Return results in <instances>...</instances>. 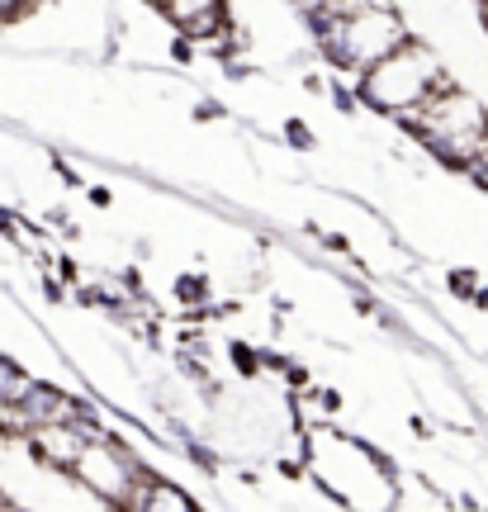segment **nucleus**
Instances as JSON below:
<instances>
[{
  "label": "nucleus",
  "mask_w": 488,
  "mask_h": 512,
  "mask_svg": "<svg viewBox=\"0 0 488 512\" xmlns=\"http://www.w3.org/2000/svg\"><path fill=\"white\" fill-rule=\"evenodd\" d=\"M451 72L446 62H441V53H436L432 43H422V38H403L394 53L380 57L375 67H365L361 76H356V95H361V110H375V114H389V119H398V114L408 110V105H417L422 95L432 91L441 76Z\"/></svg>",
  "instance_id": "f257e3e1"
},
{
  "label": "nucleus",
  "mask_w": 488,
  "mask_h": 512,
  "mask_svg": "<svg viewBox=\"0 0 488 512\" xmlns=\"http://www.w3.org/2000/svg\"><path fill=\"white\" fill-rule=\"evenodd\" d=\"M413 38V24L403 19L394 0L389 5H370L361 15H346L342 19V38H337V53H332V72H346V76H361L365 67H375L380 57H389L403 43Z\"/></svg>",
  "instance_id": "f03ea898"
},
{
  "label": "nucleus",
  "mask_w": 488,
  "mask_h": 512,
  "mask_svg": "<svg viewBox=\"0 0 488 512\" xmlns=\"http://www.w3.org/2000/svg\"><path fill=\"white\" fill-rule=\"evenodd\" d=\"M181 508H199L195 494H185L181 484H171V479H152V489H147V503L143 512H181Z\"/></svg>",
  "instance_id": "7ed1b4c3"
},
{
  "label": "nucleus",
  "mask_w": 488,
  "mask_h": 512,
  "mask_svg": "<svg viewBox=\"0 0 488 512\" xmlns=\"http://www.w3.org/2000/svg\"><path fill=\"white\" fill-rule=\"evenodd\" d=\"M176 304L181 309H204L209 304V275H199V271L176 275Z\"/></svg>",
  "instance_id": "20e7f679"
},
{
  "label": "nucleus",
  "mask_w": 488,
  "mask_h": 512,
  "mask_svg": "<svg viewBox=\"0 0 488 512\" xmlns=\"http://www.w3.org/2000/svg\"><path fill=\"white\" fill-rule=\"evenodd\" d=\"M223 5H228V0H162L157 10H162L166 24H176V29H181L185 19L204 15V10H223Z\"/></svg>",
  "instance_id": "39448f33"
},
{
  "label": "nucleus",
  "mask_w": 488,
  "mask_h": 512,
  "mask_svg": "<svg viewBox=\"0 0 488 512\" xmlns=\"http://www.w3.org/2000/svg\"><path fill=\"white\" fill-rule=\"evenodd\" d=\"M285 143H290L294 152H313L318 138H313V128H308L304 119H285Z\"/></svg>",
  "instance_id": "423d86ee"
},
{
  "label": "nucleus",
  "mask_w": 488,
  "mask_h": 512,
  "mask_svg": "<svg viewBox=\"0 0 488 512\" xmlns=\"http://www.w3.org/2000/svg\"><path fill=\"white\" fill-rule=\"evenodd\" d=\"M327 100H332L342 114H361V95H356V86H327Z\"/></svg>",
  "instance_id": "0eeeda50"
},
{
  "label": "nucleus",
  "mask_w": 488,
  "mask_h": 512,
  "mask_svg": "<svg viewBox=\"0 0 488 512\" xmlns=\"http://www.w3.org/2000/svg\"><path fill=\"white\" fill-rule=\"evenodd\" d=\"M43 0H0V24H19L24 15H34Z\"/></svg>",
  "instance_id": "6e6552de"
},
{
  "label": "nucleus",
  "mask_w": 488,
  "mask_h": 512,
  "mask_svg": "<svg viewBox=\"0 0 488 512\" xmlns=\"http://www.w3.org/2000/svg\"><path fill=\"white\" fill-rule=\"evenodd\" d=\"M446 285H451V294L470 299V294L479 290V275H474V271H451V275H446Z\"/></svg>",
  "instance_id": "1a4fd4ad"
},
{
  "label": "nucleus",
  "mask_w": 488,
  "mask_h": 512,
  "mask_svg": "<svg viewBox=\"0 0 488 512\" xmlns=\"http://www.w3.org/2000/svg\"><path fill=\"white\" fill-rule=\"evenodd\" d=\"M195 119H199V124H214V119H223V105H218V100H199Z\"/></svg>",
  "instance_id": "9d476101"
},
{
  "label": "nucleus",
  "mask_w": 488,
  "mask_h": 512,
  "mask_svg": "<svg viewBox=\"0 0 488 512\" xmlns=\"http://www.w3.org/2000/svg\"><path fill=\"white\" fill-rule=\"evenodd\" d=\"M91 204H95V209H109V204H114V195H109L105 185H95V190H91Z\"/></svg>",
  "instance_id": "9b49d317"
}]
</instances>
